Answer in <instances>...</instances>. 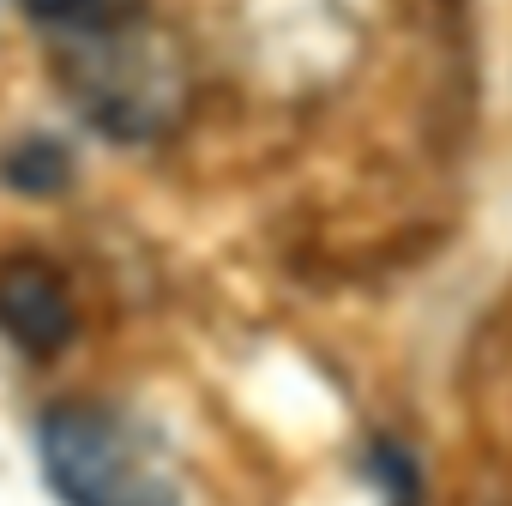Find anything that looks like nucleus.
Returning <instances> with one entry per match:
<instances>
[{"instance_id":"f257e3e1","label":"nucleus","mask_w":512,"mask_h":506,"mask_svg":"<svg viewBox=\"0 0 512 506\" xmlns=\"http://www.w3.org/2000/svg\"><path fill=\"white\" fill-rule=\"evenodd\" d=\"M55 79L67 103L115 145H151L175 133L193 97L187 55L151 13L97 25V31H61Z\"/></svg>"},{"instance_id":"f03ea898","label":"nucleus","mask_w":512,"mask_h":506,"mask_svg":"<svg viewBox=\"0 0 512 506\" xmlns=\"http://www.w3.org/2000/svg\"><path fill=\"white\" fill-rule=\"evenodd\" d=\"M37 458L61 506H181V470L151 422L103 398L49 404Z\"/></svg>"},{"instance_id":"7ed1b4c3","label":"nucleus","mask_w":512,"mask_h":506,"mask_svg":"<svg viewBox=\"0 0 512 506\" xmlns=\"http://www.w3.org/2000/svg\"><path fill=\"white\" fill-rule=\"evenodd\" d=\"M73 326L79 308L61 266H49L43 253H7L0 260V332H7V344L31 362H49L73 344Z\"/></svg>"},{"instance_id":"20e7f679","label":"nucleus","mask_w":512,"mask_h":506,"mask_svg":"<svg viewBox=\"0 0 512 506\" xmlns=\"http://www.w3.org/2000/svg\"><path fill=\"white\" fill-rule=\"evenodd\" d=\"M25 13L61 37V31H97V25H121V19H139V13H151V7H145V0H25Z\"/></svg>"},{"instance_id":"39448f33","label":"nucleus","mask_w":512,"mask_h":506,"mask_svg":"<svg viewBox=\"0 0 512 506\" xmlns=\"http://www.w3.org/2000/svg\"><path fill=\"white\" fill-rule=\"evenodd\" d=\"M0 169H7V181H13L19 193H55V187H67V175H73V163H67V151H61L55 139H19Z\"/></svg>"}]
</instances>
